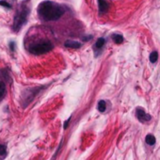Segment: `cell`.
I'll return each mask as SVG.
<instances>
[{"mask_svg":"<svg viewBox=\"0 0 160 160\" xmlns=\"http://www.w3.org/2000/svg\"><path fill=\"white\" fill-rule=\"evenodd\" d=\"M0 6H2V7L6 9H11V5L8 1H6V0H0Z\"/></svg>","mask_w":160,"mask_h":160,"instance_id":"obj_16","label":"cell"},{"mask_svg":"<svg viewBox=\"0 0 160 160\" xmlns=\"http://www.w3.org/2000/svg\"><path fill=\"white\" fill-rule=\"evenodd\" d=\"M97 109L99 110L100 112H104L106 109V101L104 100H100L97 104Z\"/></svg>","mask_w":160,"mask_h":160,"instance_id":"obj_11","label":"cell"},{"mask_svg":"<svg viewBox=\"0 0 160 160\" xmlns=\"http://www.w3.org/2000/svg\"><path fill=\"white\" fill-rule=\"evenodd\" d=\"M98 1V11H99V14L103 15L108 11L109 4L106 0H97Z\"/></svg>","mask_w":160,"mask_h":160,"instance_id":"obj_6","label":"cell"},{"mask_svg":"<svg viewBox=\"0 0 160 160\" xmlns=\"http://www.w3.org/2000/svg\"><path fill=\"white\" fill-rule=\"evenodd\" d=\"M37 12L42 20L49 22V21H57L60 19L65 12V9L56 2L45 0L40 3Z\"/></svg>","mask_w":160,"mask_h":160,"instance_id":"obj_1","label":"cell"},{"mask_svg":"<svg viewBox=\"0 0 160 160\" xmlns=\"http://www.w3.org/2000/svg\"><path fill=\"white\" fill-rule=\"evenodd\" d=\"M111 38H112V41L114 42L116 44H121L124 41V36L121 34H113L111 36Z\"/></svg>","mask_w":160,"mask_h":160,"instance_id":"obj_9","label":"cell"},{"mask_svg":"<svg viewBox=\"0 0 160 160\" xmlns=\"http://www.w3.org/2000/svg\"><path fill=\"white\" fill-rule=\"evenodd\" d=\"M47 88V86H38V87H32L27 88L24 91H23L22 95H21V103H22L23 107H26L28 104L35 99V97L39 93Z\"/></svg>","mask_w":160,"mask_h":160,"instance_id":"obj_3","label":"cell"},{"mask_svg":"<svg viewBox=\"0 0 160 160\" xmlns=\"http://www.w3.org/2000/svg\"><path fill=\"white\" fill-rule=\"evenodd\" d=\"M7 155V147L4 144H0V156H4Z\"/></svg>","mask_w":160,"mask_h":160,"instance_id":"obj_15","label":"cell"},{"mask_svg":"<svg viewBox=\"0 0 160 160\" xmlns=\"http://www.w3.org/2000/svg\"><path fill=\"white\" fill-rule=\"evenodd\" d=\"M6 94V84L4 81L0 80V99L4 97Z\"/></svg>","mask_w":160,"mask_h":160,"instance_id":"obj_12","label":"cell"},{"mask_svg":"<svg viewBox=\"0 0 160 160\" xmlns=\"http://www.w3.org/2000/svg\"><path fill=\"white\" fill-rule=\"evenodd\" d=\"M149 58H150V61L152 63H155L156 61H157V60H158V53L156 51L152 52V53L150 54Z\"/></svg>","mask_w":160,"mask_h":160,"instance_id":"obj_13","label":"cell"},{"mask_svg":"<svg viewBox=\"0 0 160 160\" xmlns=\"http://www.w3.org/2000/svg\"><path fill=\"white\" fill-rule=\"evenodd\" d=\"M29 14H30V6H29V2L26 0V1L21 3L17 9L16 12H15L13 18V24H12V30L14 32H18L26 24Z\"/></svg>","mask_w":160,"mask_h":160,"instance_id":"obj_2","label":"cell"},{"mask_svg":"<svg viewBox=\"0 0 160 160\" xmlns=\"http://www.w3.org/2000/svg\"><path fill=\"white\" fill-rule=\"evenodd\" d=\"M145 141H146V143L148 144V145H151V146H153V145H155V138L153 135H147L146 138H145Z\"/></svg>","mask_w":160,"mask_h":160,"instance_id":"obj_10","label":"cell"},{"mask_svg":"<svg viewBox=\"0 0 160 160\" xmlns=\"http://www.w3.org/2000/svg\"><path fill=\"white\" fill-rule=\"evenodd\" d=\"M53 48L54 46L50 41H48V40H42L40 42L31 44L27 49H28V52L30 54L35 55V56H39V55H44L48 53Z\"/></svg>","mask_w":160,"mask_h":160,"instance_id":"obj_4","label":"cell"},{"mask_svg":"<svg viewBox=\"0 0 160 160\" xmlns=\"http://www.w3.org/2000/svg\"><path fill=\"white\" fill-rule=\"evenodd\" d=\"M0 73H1V75L3 76V78H5L7 81H11V76L8 73V70H2Z\"/></svg>","mask_w":160,"mask_h":160,"instance_id":"obj_14","label":"cell"},{"mask_svg":"<svg viewBox=\"0 0 160 160\" xmlns=\"http://www.w3.org/2000/svg\"><path fill=\"white\" fill-rule=\"evenodd\" d=\"M9 48L11 49V52H14L15 49H16V44H15L13 41H11L10 42H9Z\"/></svg>","mask_w":160,"mask_h":160,"instance_id":"obj_17","label":"cell"},{"mask_svg":"<svg viewBox=\"0 0 160 160\" xmlns=\"http://www.w3.org/2000/svg\"><path fill=\"white\" fill-rule=\"evenodd\" d=\"M106 44V39L104 38H99L96 41L94 44V50H97V51H101L103 49V47Z\"/></svg>","mask_w":160,"mask_h":160,"instance_id":"obj_8","label":"cell"},{"mask_svg":"<svg viewBox=\"0 0 160 160\" xmlns=\"http://www.w3.org/2000/svg\"><path fill=\"white\" fill-rule=\"evenodd\" d=\"M81 44L79 42L73 41V40H67L64 42V46L67 48H72V49H78L81 47Z\"/></svg>","mask_w":160,"mask_h":160,"instance_id":"obj_7","label":"cell"},{"mask_svg":"<svg viewBox=\"0 0 160 160\" xmlns=\"http://www.w3.org/2000/svg\"><path fill=\"white\" fill-rule=\"evenodd\" d=\"M136 117L138 118V121L140 122H143V124L150 122L151 119H152L151 115L148 114V113H146L145 110H144L142 107H138L136 109Z\"/></svg>","mask_w":160,"mask_h":160,"instance_id":"obj_5","label":"cell"},{"mask_svg":"<svg viewBox=\"0 0 160 160\" xmlns=\"http://www.w3.org/2000/svg\"><path fill=\"white\" fill-rule=\"evenodd\" d=\"M71 118H72V117H70V118H69L68 120H66V121H65V122H64V126H63V128H64V129H67V127H68V125L70 124V122H71Z\"/></svg>","mask_w":160,"mask_h":160,"instance_id":"obj_18","label":"cell"}]
</instances>
